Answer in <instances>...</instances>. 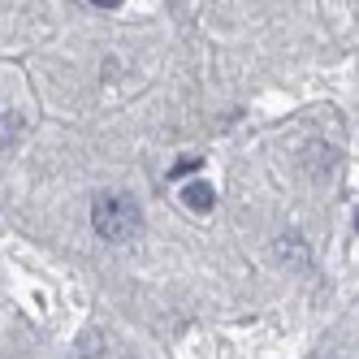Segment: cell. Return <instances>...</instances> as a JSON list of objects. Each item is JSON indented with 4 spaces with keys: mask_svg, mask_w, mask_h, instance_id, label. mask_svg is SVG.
I'll list each match as a JSON object with an SVG mask.
<instances>
[{
    "mask_svg": "<svg viewBox=\"0 0 359 359\" xmlns=\"http://www.w3.org/2000/svg\"><path fill=\"white\" fill-rule=\"evenodd\" d=\"M195 169H199V156H187V161H177V165L169 169V177L177 182V177H187V173H195Z\"/></svg>",
    "mask_w": 359,
    "mask_h": 359,
    "instance_id": "4",
    "label": "cell"
},
{
    "mask_svg": "<svg viewBox=\"0 0 359 359\" xmlns=\"http://www.w3.org/2000/svg\"><path fill=\"white\" fill-rule=\"evenodd\" d=\"M182 203H187L191 212H212L217 208V191L208 182H187L182 187Z\"/></svg>",
    "mask_w": 359,
    "mask_h": 359,
    "instance_id": "2",
    "label": "cell"
},
{
    "mask_svg": "<svg viewBox=\"0 0 359 359\" xmlns=\"http://www.w3.org/2000/svg\"><path fill=\"white\" fill-rule=\"evenodd\" d=\"M91 225H95V234L104 243H126V238L139 234L143 212H139V203L130 195L104 191V195H95V203H91Z\"/></svg>",
    "mask_w": 359,
    "mask_h": 359,
    "instance_id": "1",
    "label": "cell"
},
{
    "mask_svg": "<svg viewBox=\"0 0 359 359\" xmlns=\"http://www.w3.org/2000/svg\"><path fill=\"white\" fill-rule=\"evenodd\" d=\"M91 5H100V9H117L121 0H91Z\"/></svg>",
    "mask_w": 359,
    "mask_h": 359,
    "instance_id": "5",
    "label": "cell"
},
{
    "mask_svg": "<svg viewBox=\"0 0 359 359\" xmlns=\"http://www.w3.org/2000/svg\"><path fill=\"white\" fill-rule=\"evenodd\" d=\"M18 139H22V117L5 113V117H0V147H13Z\"/></svg>",
    "mask_w": 359,
    "mask_h": 359,
    "instance_id": "3",
    "label": "cell"
}]
</instances>
